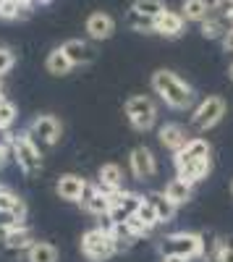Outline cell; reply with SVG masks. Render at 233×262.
I'll use <instances>...</instances> for the list:
<instances>
[{
  "label": "cell",
  "instance_id": "38",
  "mask_svg": "<svg viewBox=\"0 0 233 262\" xmlns=\"http://www.w3.org/2000/svg\"><path fill=\"white\" fill-rule=\"evenodd\" d=\"M39 3H48V0H39Z\"/></svg>",
  "mask_w": 233,
  "mask_h": 262
},
{
  "label": "cell",
  "instance_id": "20",
  "mask_svg": "<svg viewBox=\"0 0 233 262\" xmlns=\"http://www.w3.org/2000/svg\"><path fill=\"white\" fill-rule=\"evenodd\" d=\"M181 16L186 21H202L213 16V3H207V0H183L181 6Z\"/></svg>",
  "mask_w": 233,
  "mask_h": 262
},
{
  "label": "cell",
  "instance_id": "8",
  "mask_svg": "<svg viewBox=\"0 0 233 262\" xmlns=\"http://www.w3.org/2000/svg\"><path fill=\"white\" fill-rule=\"evenodd\" d=\"M144 196L134 194V191H113V205L108 212V221L110 223H126L136 215L139 205H142Z\"/></svg>",
  "mask_w": 233,
  "mask_h": 262
},
{
  "label": "cell",
  "instance_id": "25",
  "mask_svg": "<svg viewBox=\"0 0 233 262\" xmlns=\"http://www.w3.org/2000/svg\"><path fill=\"white\" fill-rule=\"evenodd\" d=\"M228 29L230 27H225L223 16H209V18L202 21V37L204 39H223Z\"/></svg>",
  "mask_w": 233,
  "mask_h": 262
},
{
  "label": "cell",
  "instance_id": "9",
  "mask_svg": "<svg viewBox=\"0 0 233 262\" xmlns=\"http://www.w3.org/2000/svg\"><path fill=\"white\" fill-rule=\"evenodd\" d=\"M129 168L136 181H152L157 173V160L150 147H134L129 155Z\"/></svg>",
  "mask_w": 233,
  "mask_h": 262
},
{
  "label": "cell",
  "instance_id": "24",
  "mask_svg": "<svg viewBox=\"0 0 233 262\" xmlns=\"http://www.w3.org/2000/svg\"><path fill=\"white\" fill-rule=\"evenodd\" d=\"M136 221L142 223V228L150 233V231H155L157 226H160V217H157V212H155V207H152V202L150 200H142V205H139V210H136Z\"/></svg>",
  "mask_w": 233,
  "mask_h": 262
},
{
  "label": "cell",
  "instance_id": "4",
  "mask_svg": "<svg viewBox=\"0 0 233 262\" xmlns=\"http://www.w3.org/2000/svg\"><path fill=\"white\" fill-rule=\"evenodd\" d=\"M81 254L92 262H105L115 254L110 228H89L81 236Z\"/></svg>",
  "mask_w": 233,
  "mask_h": 262
},
{
  "label": "cell",
  "instance_id": "27",
  "mask_svg": "<svg viewBox=\"0 0 233 262\" xmlns=\"http://www.w3.org/2000/svg\"><path fill=\"white\" fill-rule=\"evenodd\" d=\"M126 24H129V29H134V32H155V18L144 16L134 8L126 13Z\"/></svg>",
  "mask_w": 233,
  "mask_h": 262
},
{
  "label": "cell",
  "instance_id": "31",
  "mask_svg": "<svg viewBox=\"0 0 233 262\" xmlns=\"http://www.w3.org/2000/svg\"><path fill=\"white\" fill-rule=\"evenodd\" d=\"M215 262H233V244L218 242V247H215Z\"/></svg>",
  "mask_w": 233,
  "mask_h": 262
},
{
  "label": "cell",
  "instance_id": "33",
  "mask_svg": "<svg viewBox=\"0 0 233 262\" xmlns=\"http://www.w3.org/2000/svg\"><path fill=\"white\" fill-rule=\"evenodd\" d=\"M223 48H225V53H233V27L225 32V37H223Z\"/></svg>",
  "mask_w": 233,
  "mask_h": 262
},
{
  "label": "cell",
  "instance_id": "34",
  "mask_svg": "<svg viewBox=\"0 0 233 262\" xmlns=\"http://www.w3.org/2000/svg\"><path fill=\"white\" fill-rule=\"evenodd\" d=\"M8 163V147H0V168Z\"/></svg>",
  "mask_w": 233,
  "mask_h": 262
},
{
  "label": "cell",
  "instance_id": "1",
  "mask_svg": "<svg viewBox=\"0 0 233 262\" xmlns=\"http://www.w3.org/2000/svg\"><path fill=\"white\" fill-rule=\"evenodd\" d=\"M213 149H209L207 139H192L181 152H176V176L189 181V184H199L202 179H207L209 168H213Z\"/></svg>",
  "mask_w": 233,
  "mask_h": 262
},
{
  "label": "cell",
  "instance_id": "18",
  "mask_svg": "<svg viewBox=\"0 0 233 262\" xmlns=\"http://www.w3.org/2000/svg\"><path fill=\"white\" fill-rule=\"evenodd\" d=\"M97 184L105 189V191H121V186H123V170H121V165H115V163H105L100 170H97Z\"/></svg>",
  "mask_w": 233,
  "mask_h": 262
},
{
  "label": "cell",
  "instance_id": "29",
  "mask_svg": "<svg viewBox=\"0 0 233 262\" xmlns=\"http://www.w3.org/2000/svg\"><path fill=\"white\" fill-rule=\"evenodd\" d=\"M13 121H16V105L11 100H6L0 105V128H8Z\"/></svg>",
  "mask_w": 233,
  "mask_h": 262
},
{
  "label": "cell",
  "instance_id": "11",
  "mask_svg": "<svg viewBox=\"0 0 233 262\" xmlns=\"http://www.w3.org/2000/svg\"><path fill=\"white\" fill-rule=\"evenodd\" d=\"M110 205H113V194L105 191L100 184H87V189H84V196H81V207L87 210L89 215H105L108 217L110 212Z\"/></svg>",
  "mask_w": 233,
  "mask_h": 262
},
{
  "label": "cell",
  "instance_id": "6",
  "mask_svg": "<svg viewBox=\"0 0 233 262\" xmlns=\"http://www.w3.org/2000/svg\"><path fill=\"white\" fill-rule=\"evenodd\" d=\"M13 160L18 163V168L27 173V176H34V173L42 170V155H39V147L37 142L29 137V131H24V134L13 137Z\"/></svg>",
  "mask_w": 233,
  "mask_h": 262
},
{
  "label": "cell",
  "instance_id": "35",
  "mask_svg": "<svg viewBox=\"0 0 233 262\" xmlns=\"http://www.w3.org/2000/svg\"><path fill=\"white\" fill-rule=\"evenodd\" d=\"M162 262H189V259H183V257H162Z\"/></svg>",
  "mask_w": 233,
  "mask_h": 262
},
{
  "label": "cell",
  "instance_id": "40",
  "mask_svg": "<svg viewBox=\"0 0 233 262\" xmlns=\"http://www.w3.org/2000/svg\"><path fill=\"white\" fill-rule=\"evenodd\" d=\"M0 131H3V128H0Z\"/></svg>",
  "mask_w": 233,
  "mask_h": 262
},
{
  "label": "cell",
  "instance_id": "19",
  "mask_svg": "<svg viewBox=\"0 0 233 262\" xmlns=\"http://www.w3.org/2000/svg\"><path fill=\"white\" fill-rule=\"evenodd\" d=\"M162 191L173 205H186V202H192V196H194V186L189 181H183V179H178V176L168 181Z\"/></svg>",
  "mask_w": 233,
  "mask_h": 262
},
{
  "label": "cell",
  "instance_id": "15",
  "mask_svg": "<svg viewBox=\"0 0 233 262\" xmlns=\"http://www.w3.org/2000/svg\"><path fill=\"white\" fill-rule=\"evenodd\" d=\"M183 24L186 18L178 13V11H162L157 18H155V32L162 34V37H181L183 34Z\"/></svg>",
  "mask_w": 233,
  "mask_h": 262
},
{
  "label": "cell",
  "instance_id": "37",
  "mask_svg": "<svg viewBox=\"0 0 233 262\" xmlns=\"http://www.w3.org/2000/svg\"><path fill=\"white\" fill-rule=\"evenodd\" d=\"M230 79H233V63H230Z\"/></svg>",
  "mask_w": 233,
  "mask_h": 262
},
{
  "label": "cell",
  "instance_id": "32",
  "mask_svg": "<svg viewBox=\"0 0 233 262\" xmlns=\"http://www.w3.org/2000/svg\"><path fill=\"white\" fill-rule=\"evenodd\" d=\"M11 69H13V53L6 50V48H0V76L8 74Z\"/></svg>",
  "mask_w": 233,
  "mask_h": 262
},
{
  "label": "cell",
  "instance_id": "22",
  "mask_svg": "<svg viewBox=\"0 0 233 262\" xmlns=\"http://www.w3.org/2000/svg\"><path fill=\"white\" fill-rule=\"evenodd\" d=\"M147 200L152 202V207H155V212H157V217H160V223H171V221H173L178 205H173L171 200H168L165 191H155V194L147 196Z\"/></svg>",
  "mask_w": 233,
  "mask_h": 262
},
{
  "label": "cell",
  "instance_id": "12",
  "mask_svg": "<svg viewBox=\"0 0 233 262\" xmlns=\"http://www.w3.org/2000/svg\"><path fill=\"white\" fill-rule=\"evenodd\" d=\"M157 139H160V144H162L165 149H171L173 155H176V152H181L189 142H192L189 131H186L181 123H165V126H160Z\"/></svg>",
  "mask_w": 233,
  "mask_h": 262
},
{
  "label": "cell",
  "instance_id": "39",
  "mask_svg": "<svg viewBox=\"0 0 233 262\" xmlns=\"http://www.w3.org/2000/svg\"><path fill=\"white\" fill-rule=\"evenodd\" d=\"M230 21H233V16H230Z\"/></svg>",
  "mask_w": 233,
  "mask_h": 262
},
{
  "label": "cell",
  "instance_id": "14",
  "mask_svg": "<svg viewBox=\"0 0 233 262\" xmlns=\"http://www.w3.org/2000/svg\"><path fill=\"white\" fill-rule=\"evenodd\" d=\"M3 249L8 252V254H18V252H29V247L34 244V238H32V231L27 228V226H16V228H11L3 238Z\"/></svg>",
  "mask_w": 233,
  "mask_h": 262
},
{
  "label": "cell",
  "instance_id": "13",
  "mask_svg": "<svg viewBox=\"0 0 233 262\" xmlns=\"http://www.w3.org/2000/svg\"><path fill=\"white\" fill-rule=\"evenodd\" d=\"M84 189H87V181H84L81 176H76V173H63V176L58 179V184H55L58 196L66 200V202H81Z\"/></svg>",
  "mask_w": 233,
  "mask_h": 262
},
{
  "label": "cell",
  "instance_id": "28",
  "mask_svg": "<svg viewBox=\"0 0 233 262\" xmlns=\"http://www.w3.org/2000/svg\"><path fill=\"white\" fill-rule=\"evenodd\" d=\"M131 8L139 11V13H144V16H150V18H157L165 11V3H162V0H136Z\"/></svg>",
  "mask_w": 233,
  "mask_h": 262
},
{
  "label": "cell",
  "instance_id": "7",
  "mask_svg": "<svg viewBox=\"0 0 233 262\" xmlns=\"http://www.w3.org/2000/svg\"><path fill=\"white\" fill-rule=\"evenodd\" d=\"M225 100L220 97V95H209L207 100H202L199 105H197V111H194V116H192V123H194V128L197 131H209L213 126H218L220 121H223V116H225Z\"/></svg>",
  "mask_w": 233,
  "mask_h": 262
},
{
  "label": "cell",
  "instance_id": "21",
  "mask_svg": "<svg viewBox=\"0 0 233 262\" xmlns=\"http://www.w3.org/2000/svg\"><path fill=\"white\" fill-rule=\"evenodd\" d=\"M45 69H48V74H53V76H66V74H71L74 63L68 60V55H66V53H63V48H55V50H50V53H48Z\"/></svg>",
  "mask_w": 233,
  "mask_h": 262
},
{
  "label": "cell",
  "instance_id": "5",
  "mask_svg": "<svg viewBox=\"0 0 233 262\" xmlns=\"http://www.w3.org/2000/svg\"><path fill=\"white\" fill-rule=\"evenodd\" d=\"M126 118L129 123L136 128V131H150L155 123H157V105L152 97L147 95H134L126 100Z\"/></svg>",
  "mask_w": 233,
  "mask_h": 262
},
{
  "label": "cell",
  "instance_id": "2",
  "mask_svg": "<svg viewBox=\"0 0 233 262\" xmlns=\"http://www.w3.org/2000/svg\"><path fill=\"white\" fill-rule=\"evenodd\" d=\"M152 90H155V95H160V100L168 107H173V111H186V107H192V102H194L192 86H189L178 74L165 71V69L152 74Z\"/></svg>",
  "mask_w": 233,
  "mask_h": 262
},
{
  "label": "cell",
  "instance_id": "10",
  "mask_svg": "<svg viewBox=\"0 0 233 262\" xmlns=\"http://www.w3.org/2000/svg\"><path fill=\"white\" fill-rule=\"evenodd\" d=\"M60 134H63V126L55 116H37L29 126V137L34 142H42L45 147H55L60 142Z\"/></svg>",
  "mask_w": 233,
  "mask_h": 262
},
{
  "label": "cell",
  "instance_id": "16",
  "mask_svg": "<svg viewBox=\"0 0 233 262\" xmlns=\"http://www.w3.org/2000/svg\"><path fill=\"white\" fill-rule=\"evenodd\" d=\"M113 32H115V21H113V16L97 11V13H92V16L87 18V34H89L92 39H110Z\"/></svg>",
  "mask_w": 233,
  "mask_h": 262
},
{
  "label": "cell",
  "instance_id": "23",
  "mask_svg": "<svg viewBox=\"0 0 233 262\" xmlns=\"http://www.w3.org/2000/svg\"><path fill=\"white\" fill-rule=\"evenodd\" d=\"M27 262H58V249L50 242H34L27 252Z\"/></svg>",
  "mask_w": 233,
  "mask_h": 262
},
{
  "label": "cell",
  "instance_id": "36",
  "mask_svg": "<svg viewBox=\"0 0 233 262\" xmlns=\"http://www.w3.org/2000/svg\"><path fill=\"white\" fill-rule=\"evenodd\" d=\"M6 102V97H3V92H0V105H3Z\"/></svg>",
  "mask_w": 233,
  "mask_h": 262
},
{
  "label": "cell",
  "instance_id": "30",
  "mask_svg": "<svg viewBox=\"0 0 233 262\" xmlns=\"http://www.w3.org/2000/svg\"><path fill=\"white\" fill-rule=\"evenodd\" d=\"M213 16H233V0H213Z\"/></svg>",
  "mask_w": 233,
  "mask_h": 262
},
{
  "label": "cell",
  "instance_id": "3",
  "mask_svg": "<svg viewBox=\"0 0 233 262\" xmlns=\"http://www.w3.org/2000/svg\"><path fill=\"white\" fill-rule=\"evenodd\" d=\"M160 254L162 257H183V259H194L204 254V238L192 231H178L171 233L160 242Z\"/></svg>",
  "mask_w": 233,
  "mask_h": 262
},
{
  "label": "cell",
  "instance_id": "17",
  "mask_svg": "<svg viewBox=\"0 0 233 262\" xmlns=\"http://www.w3.org/2000/svg\"><path fill=\"white\" fill-rule=\"evenodd\" d=\"M63 53L68 55V60L74 66H87L97 55V50L89 45V42H84V39H68L66 45H63Z\"/></svg>",
  "mask_w": 233,
  "mask_h": 262
},
{
  "label": "cell",
  "instance_id": "26",
  "mask_svg": "<svg viewBox=\"0 0 233 262\" xmlns=\"http://www.w3.org/2000/svg\"><path fill=\"white\" fill-rule=\"evenodd\" d=\"M29 16V3L21 0H0V18H24Z\"/></svg>",
  "mask_w": 233,
  "mask_h": 262
}]
</instances>
